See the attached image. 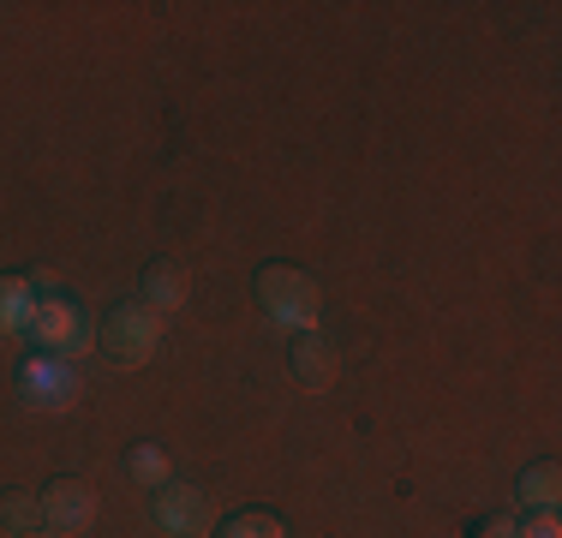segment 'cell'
I'll use <instances>...</instances> for the list:
<instances>
[{
  "label": "cell",
  "mask_w": 562,
  "mask_h": 538,
  "mask_svg": "<svg viewBox=\"0 0 562 538\" xmlns=\"http://www.w3.org/2000/svg\"><path fill=\"white\" fill-rule=\"evenodd\" d=\"M156 347H162V312H150L144 300H120L109 317H102L97 329V354L109 359L120 371H138L156 359Z\"/></svg>",
  "instance_id": "obj_1"
},
{
  "label": "cell",
  "mask_w": 562,
  "mask_h": 538,
  "mask_svg": "<svg viewBox=\"0 0 562 538\" xmlns=\"http://www.w3.org/2000/svg\"><path fill=\"white\" fill-rule=\"evenodd\" d=\"M258 300H263V312H270L281 329H293V335H317V317H324V305H317V288L300 276V269L270 264V269L258 276Z\"/></svg>",
  "instance_id": "obj_2"
},
{
  "label": "cell",
  "mask_w": 562,
  "mask_h": 538,
  "mask_svg": "<svg viewBox=\"0 0 562 538\" xmlns=\"http://www.w3.org/2000/svg\"><path fill=\"white\" fill-rule=\"evenodd\" d=\"M31 347L36 354H60V359H78L97 347V323H90L85 312H78L72 300H36L31 312Z\"/></svg>",
  "instance_id": "obj_3"
},
{
  "label": "cell",
  "mask_w": 562,
  "mask_h": 538,
  "mask_svg": "<svg viewBox=\"0 0 562 538\" xmlns=\"http://www.w3.org/2000/svg\"><path fill=\"white\" fill-rule=\"evenodd\" d=\"M156 533L162 538H210L216 533V508H210V496L198 491V484H162L156 491Z\"/></svg>",
  "instance_id": "obj_4"
},
{
  "label": "cell",
  "mask_w": 562,
  "mask_h": 538,
  "mask_svg": "<svg viewBox=\"0 0 562 538\" xmlns=\"http://www.w3.org/2000/svg\"><path fill=\"white\" fill-rule=\"evenodd\" d=\"M19 389L36 413H60V407H72V395H78V371H72V359H60V354H31L19 366Z\"/></svg>",
  "instance_id": "obj_5"
},
{
  "label": "cell",
  "mask_w": 562,
  "mask_h": 538,
  "mask_svg": "<svg viewBox=\"0 0 562 538\" xmlns=\"http://www.w3.org/2000/svg\"><path fill=\"white\" fill-rule=\"evenodd\" d=\"M36 496H43V527L60 533V538L85 533L90 520H97V491H90L85 479H48Z\"/></svg>",
  "instance_id": "obj_6"
},
{
  "label": "cell",
  "mask_w": 562,
  "mask_h": 538,
  "mask_svg": "<svg viewBox=\"0 0 562 538\" xmlns=\"http://www.w3.org/2000/svg\"><path fill=\"white\" fill-rule=\"evenodd\" d=\"M36 312V281L31 276H0V335H24Z\"/></svg>",
  "instance_id": "obj_7"
},
{
  "label": "cell",
  "mask_w": 562,
  "mask_h": 538,
  "mask_svg": "<svg viewBox=\"0 0 562 538\" xmlns=\"http://www.w3.org/2000/svg\"><path fill=\"white\" fill-rule=\"evenodd\" d=\"M138 300L150 305V312H162V317H168V312H180V305H186V276H180L173 264H150V269H144Z\"/></svg>",
  "instance_id": "obj_8"
},
{
  "label": "cell",
  "mask_w": 562,
  "mask_h": 538,
  "mask_svg": "<svg viewBox=\"0 0 562 538\" xmlns=\"http://www.w3.org/2000/svg\"><path fill=\"white\" fill-rule=\"evenodd\" d=\"M515 496L527 508H557V496H562V467L557 461H532L527 473L515 479Z\"/></svg>",
  "instance_id": "obj_9"
},
{
  "label": "cell",
  "mask_w": 562,
  "mask_h": 538,
  "mask_svg": "<svg viewBox=\"0 0 562 538\" xmlns=\"http://www.w3.org/2000/svg\"><path fill=\"white\" fill-rule=\"evenodd\" d=\"M293 371H300L305 389H324V383H336V354H329L317 335H300V341H293Z\"/></svg>",
  "instance_id": "obj_10"
},
{
  "label": "cell",
  "mask_w": 562,
  "mask_h": 538,
  "mask_svg": "<svg viewBox=\"0 0 562 538\" xmlns=\"http://www.w3.org/2000/svg\"><path fill=\"white\" fill-rule=\"evenodd\" d=\"M0 527H7L12 538L36 533L43 527V496L36 491H0Z\"/></svg>",
  "instance_id": "obj_11"
},
{
  "label": "cell",
  "mask_w": 562,
  "mask_h": 538,
  "mask_svg": "<svg viewBox=\"0 0 562 538\" xmlns=\"http://www.w3.org/2000/svg\"><path fill=\"white\" fill-rule=\"evenodd\" d=\"M222 538H288V527H281L270 508H239V515L222 520Z\"/></svg>",
  "instance_id": "obj_12"
},
{
  "label": "cell",
  "mask_w": 562,
  "mask_h": 538,
  "mask_svg": "<svg viewBox=\"0 0 562 538\" xmlns=\"http://www.w3.org/2000/svg\"><path fill=\"white\" fill-rule=\"evenodd\" d=\"M126 473L138 484H150V491H162V484L173 479V467H168V455L156 449V442H138V449L126 455Z\"/></svg>",
  "instance_id": "obj_13"
},
{
  "label": "cell",
  "mask_w": 562,
  "mask_h": 538,
  "mask_svg": "<svg viewBox=\"0 0 562 538\" xmlns=\"http://www.w3.org/2000/svg\"><path fill=\"white\" fill-rule=\"evenodd\" d=\"M515 538H562L557 508H527V520H515Z\"/></svg>",
  "instance_id": "obj_14"
},
{
  "label": "cell",
  "mask_w": 562,
  "mask_h": 538,
  "mask_svg": "<svg viewBox=\"0 0 562 538\" xmlns=\"http://www.w3.org/2000/svg\"><path fill=\"white\" fill-rule=\"evenodd\" d=\"M479 538H515V520H485V527H479Z\"/></svg>",
  "instance_id": "obj_15"
},
{
  "label": "cell",
  "mask_w": 562,
  "mask_h": 538,
  "mask_svg": "<svg viewBox=\"0 0 562 538\" xmlns=\"http://www.w3.org/2000/svg\"><path fill=\"white\" fill-rule=\"evenodd\" d=\"M24 538H60V533H48V527H36V533H24Z\"/></svg>",
  "instance_id": "obj_16"
}]
</instances>
